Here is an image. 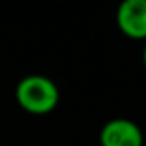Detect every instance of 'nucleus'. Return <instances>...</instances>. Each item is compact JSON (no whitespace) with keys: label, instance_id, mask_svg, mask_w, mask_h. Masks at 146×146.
Returning <instances> with one entry per match:
<instances>
[{"label":"nucleus","instance_id":"1","mask_svg":"<svg viewBox=\"0 0 146 146\" xmlns=\"http://www.w3.org/2000/svg\"><path fill=\"white\" fill-rule=\"evenodd\" d=\"M16 102L26 113L48 115L58 107L60 91L53 79L41 74H31L17 83Z\"/></svg>","mask_w":146,"mask_h":146},{"label":"nucleus","instance_id":"2","mask_svg":"<svg viewBox=\"0 0 146 146\" xmlns=\"http://www.w3.org/2000/svg\"><path fill=\"white\" fill-rule=\"evenodd\" d=\"M98 141L100 146H144V134L134 120L117 117L103 124Z\"/></svg>","mask_w":146,"mask_h":146},{"label":"nucleus","instance_id":"3","mask_svg":"<svg viewBox=\"0 0 146 146\" xmlns=\"http://www.w3.org/2000/svg\"><path fill=\"white\" fill-rule=\"evenodd\" d=\"M119 31L131 40L146 41V0H125L117 9Z\"/></svg>","mask_w":146,"mask_h":146},{"label":"nucleus","instance_id":"4","mask_svg":"<svg viewBox=\"0 0 146 146\" xmlns=\"http://www.w3.org/2000/svg\"><path fill=\"white\" fill-rule=\"evenodd\" d=\"M143 65L146 67V43H144V46H143Z\"/></svg>","mask_w":146,"mask_h":146}]
</instances>
